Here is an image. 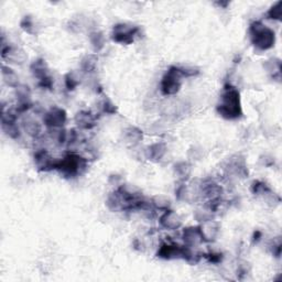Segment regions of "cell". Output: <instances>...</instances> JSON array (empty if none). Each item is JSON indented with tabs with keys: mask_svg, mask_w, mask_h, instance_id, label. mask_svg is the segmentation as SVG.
Returning <instances> with one entry per match:
<instances>
[{
	"mask_svg": "<svg viewBox=\"0 0 282 282\" xmlns=\"http://www.w3.org/2000/svg\"><path fill=\"white\" fill-rule=\"evenodd\" d=\"M216 109H217L218 115L225 119L234 120L241 118L243 116V108L241 94L237 89L232 86L225 88Z\"/></svg>",
	"mask_w": 282,
	"mask_h": 282,
	"instance_id": "cell-1",
	"label": "cell"
},
{
	"mask_svg": "<svg viewBox=\"0 0 282 282\" xmlns=\"http://www.w3.org/2000/svg\"><path fill=\"white\" fill-rule=\"evenodd\" d=\"M249 35L252 45L257 50H270L276 43V35L270 28L266 27L261 21L252 22L249 27Z\"/></svg>",
	"mask_w": 282,
	"mask_h": 282,
	"instance_id": "cell-2",
	"label": "cell"
},
{
	"mask_svg": "<svg viewBox=\"0 0 282 282\" xmlns=\"http://www.w3.org/2000/svg\"><path fill=\"white\" fill-rule=\"evenodd\" d=\"M87 167V160L76 153H70L63 159L56 160L55 170L68 177L78 176Z\"/></svg>",
	"mask_w": 282,
	"mask_h": 282,
	"instance_id": "cell-3",
	"label": "cell"
},
{
	"mask_svg": "<svg viewBox=\"0 0 282 282\" xmlns=\"http://www.w3.org/2000/svg\"><path fill=\"white\" fill-rule=\"evenodd\" d=\"M185 77L183 74L182 68L171 67L166 74L163 75L160 84V89L164 96H175L180 92L182 86V78Z\"/></svg>",
	"mask_w": 282,
	"mask_h": 282,
	"instance_id": "cell-4",
	"label": "cell"
},
{
	"mask_svg": "<svg viewBox=\"0 0 282 282\" xmlns=\"http://www.w3.org/2000/svg\"><path fill=\"white\" fill-rule=\"evenodd\" d=\"M140 29L138 27L127 25V23H118L114 27L111 34V39L120 44H131L135 41V37L138 35Z\"/></svg>",
	"mask_w": 282,
	"mask_h": 282,
	"instance_id": "cell-5",
	"label": "cell"
},
{
	"mask_svg": "<svg viewBox=\"0 0 282 282\" xmlns=\"http://www.w3.org/2000/svg\"><path fill=\"white\" fill-rule=\"evenodd\" d=\"M225 172L230 177L245 178L248 176V169L246 160L242 156H234L229 158L225 166Z\"/></svg>",
	"mask_w": 282,
	"mask_h": 282,
	"instance_id": "cell-6",
	"label": "cell"
},
{
	"mask_svg": "<svg viewBox=\"0 0 282 282\" xmlns=\"http://www.w3.org/2000/svg\"><path fill=\"white\" fill-rule=\"evenodd\" d=\"M68 120V115L63 108L52 107L45 112L43 117V123L50 129H60L65 125Z\"/></svg>",
	"mask_w": 282,
	"mask_h": 282,
	"instance_id": "cell-7",
	"label": "cell"
},
{
	"mask_svg": "<svg viewBox=\"0 0 282 282\" xmlns=\"http://www.w3.org/2000/svg\"><path fill=\"white\" fill-rule=\"evenodd\" d=\"M185 108V103L178 100H167L160 106V112L169 118H176V116L184 114Z\"/></svg>",
	"mask_w": 282,
	"mask_h": 282,
	"instance_id": "cell-8",
	"label": "cell"
},
{
	"mask_svg": "<svg viewBox=\"0 0 282 282\" xmlns=\"http://www.w3.org/2000/svg\"><path fill=\"white\" fill-rule=\"evenodd\" d=\"M199 227L202 238H203V242L206 243H214L216 239H217L218 235L220 233L219 224L213 219L201 223V225H199Z\"/></svg>",
	"mask_w": 282,
	"mask_h": 282,
	"instance_id": "cell-9",
	"label": "cell"
},
{
	"mask_svg": "<svg viewBox=\"0 0 282 282\" xmlns=\"http://www.w3.org/2000/svg\"><path fill=\"white\" fill-rule=\"evenodd\" d=\"M1 56L3 60H7L9 62L15 64H22L28 58L26 52L22 49L9 44L6 45L3 42L1 49Z\"/></svg>",
	"mask_w": 282,
	"mask_h": 282,
	"instance_id": "cell-10",
	"label": "cell"
},
{
	"mask_svg": "<svg viewBox=\"0 0 282 282\" xmlns=\"http://www.w3.org/2000/svg\"><path fill=\"white\" fill-rule=\"evenodd\" d=\"M159 222L161 227L168 230H176L182 226L181 216L172 210L164 211Z\"/></svg>",
	"mask_w": 282,
	"mask_h": 282,
	"instance_id": "cell-11",
	"label": "cell"
},
{
	"mask_svg": "<svg viewBox=\"0 0 282 282\" xmlns=\"http://www.w3.org/2000/svg\"><path fill=\"white\" fill-rule=\"evenodd\" d=\"M35 164L40 171H51L55 170L56 160L46 150L42 149L35 153Z\"/></svg>",
	"mask_w": 282,
	"mask_h": 282,
	"instance_id": "cell-12",
	"label": "cell"
},
{
	"mask_svg": "<svg viewBox=\"0 0 282 282\" xmlns=\"http://www.w3.org/2000/svg\"><path fill=\"white\" fill-rule=\"evenodd\" d=\"M182 238L185 245L189 247H196L203 242L199 226H190L183 229Z\"/></svg>",
	"mask_w": 282,
	"mask_h": 282,
	"instance_id": "cell-13",
	"label": "cell"
},
{
	"mask_svg": "<svg viewBox=\"0 0 282 282\" xmlns=\"http://www.w3.org/2000/svg\"><path fill=\"white\" fill-rule=\"evenodd\" d=\"M168 148L167 144L164 142H156L149 145L145 150V157L153 162H159L164 158L167 154Z\"/></svg>",
	"mask_w": 282,
	"mask_h": 282,
	"instance_id": "cell-14",
	"label": "cell"
},
{
	"mask_svg": "<svg viewBox=\"0 0 282 282\" xmlns=\"http://www.w3.org/2000/svg\"><path fill=\"white\" fill-rule=\"evenodd\" d=\"M75 123L82 129H93L96 126V117L91 111L82 110L75 115Z\"/></svg>",
	"mask_w": 282,
	"mask_h": 282,
	"instance_id": "cell-15",
	"label": "cell"
},
{
	"mask_svg": "<svg viewBox=\"0 0 282 282\" xmlns=\"http://www.w3.org/2000/svg\"><path fill=\"white\" fill-rule=\"evenodd\" d=\"M22 129L31 138L40 137L42 134V126L36 119L32 117H25L22 120Z\"/></svg>",
	"mask_w": 282,
	"mask_h": 282,
	"instance_id": "cell-16",
	"label": "cell"
},
{
	"mask_svg": "<svg viewBox=\"0 0 282 282\" xmlns=\"http://www.w3.org/2000/svg\"><path fill=\"white\" fill-rule=\"evenodd\" d=\"M31 72L34 73V75L37 79H39V82L50 78L49 68L48 65H46L45 61L42 59L36 60L31 64Z\"/></svg>",
	"mask_w": 282,
	"mask_h": 282,
	"instance_id": "cell-17",
	"label": "cell"
},
{
	"mask_svg": "<svg viewBox=\"0 0 282 282\" xmlns=\"http://www.w3.org/2000/svg\"><path fill=\"white\" fill-rule=\"evenodd\" d=\"M1 75L3 82L7 86L13 88L20 86V79H19L18 74L12 69L7 67V65H2L1 67Z\"/></svg>",
	"mask_w": 282,
	"mask_h": 282,
	"instance_id": "cell-18",
	"label": "cell"
},
{
	"mask_svg": "<svg viewBox=\"0 0 282 282\" xmlns=\"http://www.w3.org/2000/svg\"><path fill=\"white\" fill-rule=\"evenodd\" d=\"M143 138V134L137 127H128L124 130V139L127 143L137 144Z\"/></svg>",
	"mask_w": 282,
	"mask_h": 282,
	"instance_id": "cell-19",
	"label": "cell"
},
{
	"mask_svg": "<svg viewBox=\"0 0 282 282\" xmlns=\"http://www.w3.org/2000/svg\"><path fill=\"white\" fill-rule=\"evenodd\" d=\"M106 205H107V208L112 212L124 211L123 201H121V196L119 194L118 190H116L115 192H112V193H110L107 196Z\"/></svg>",
	"mask_w": 282,
	"mask_h": 282,
	"instance_id": "cell-20",
	"label": "cell"
},
{
	"mask_svg": "<svg viewBox=\"0 0 282 282\" xmlns=\"http://www.w3.org/2000/svg\"><path fill=\"white\" fill-rule=\"evenodd\" d=\"M97 62H98L97 55L95 54L85 55L81 61V70L83 73H88V74L95 72V70L97 68Z\"/></svg>",
	"mask_w": 282,
	"mask_h": 282,
	"instance_id": "cell-21",
	"label": "cell"
},
{
	"mask_svg": "<svg viewBox=\"0 0 282 282\" xmlns=\"http://www.w3.org/2000/svg\"><path fill=\"white\" fill-rule=\"evenodd\" d=\"M89 42H91L93 50L95 51V52H100V51L105 46L106 39L102 32L93 31L89 34Z\"/></svg>",
	"mask_w": 282,
	"mask_h": 282,
	"instance_id": "cell-22",
	"label": "cell"
},
{
	"mask_svg": "<svg viewBox=\"0 0 282 282\" xmlns=\"http://www.w3.org/2000/svg\"><path fill=\"white\" fill-rule=\"evenodd\" d=\"M264 68L267 70L268 73L271 74V76L274 77V79L276 77H278V79H280V74H281V61L279 59H270L267 60Z\"/></svg>",
	"mask_w": 282,
	"mask_h": 282,
	"instance_id": "cell-23",
	"label": "cell"
},
{
	"mask_svg": "<svg viewBox=\"0 0 282 282\" xmlns=\"http://www.w3.org/2000/svg\"><path fill=\"white\" fill-rule=\"evenodd\" d=\"M175 173L181 181L184 182L191 175V166L185 161L177 162L175 166Z\"/></svg>",
	"mask_w": 282,
	"mask_h": 282,
	"instance_id": "cell-24",
	"label": "cell"
},
{
	"mask_svg": "<svg viewBox=\"0 0 282 282\" xmlns=\"http://www.w3.org/2000/svg\"><path fill=\"white\" fill-rule=\"evenodd\" d=\"M150 204H151L156 210L164 212L167 210H170L171 201L166 195H156V196L152 197L151 203Z\"/></svg>",
	"mask_w": 282,
	"mask_h": 282,
	"instance_id": "cell-25",
	"label": "cell"
},
{
	"mask_svg": "<svg viewBox=\"0 0 282 282\" xmlns=\"http://www.w3.org/2000/svg\"><path fill=\"white\" fill-rule=\"evenodd\" d=\"M1 128L9 138L18 139L20 137V128L17 123H1Z\"/></svg>",
	"mask_w": 282,
	"mask_h": 282,
	"instance_id": "cell-26",
	"label": "cell"
},
{
	"mask_svg": "<svg viewBox=\"0 0 282 282\" xmlns=\"http://www.w3.org/2000/svg\"><path fill=\"white\" fill-rule=\"evenodd\" d=\"M268 19L280 21L282 19V1H277L272 4L267 12Z\"/></svg>",
	"mask_w": 282,
	"mask_h": 282,
	"instance_id": "cell-27",
	"label": "cell"
},
{
	"mask_svg": "<svg viewBox=\"0 0 282 282\" xmlns=\"http://www.w3.org/2000/svg\"><path fill=\"white\" fill-rule=\"evenodd\" d=\"M79 83H81V78H79L78 74L76 72H70L65 75V86L69 91H73L76 88Z\"/></svg>",
	"mask_w": 282,
	"mask_h": 282,
	"instance_id": "cell-28",
	"label": "cell"
},
{
	"mask_svg": "<svg viewBox=\"0 0 282 282\" xmlns=\"http://www.w3.org/2000/svg\"><path fill=\"white\" fill-rule=\"evenodd\" d=\"M20 26L23 30L28 32V34H30V35L36 34V23L35 21V19L30 16L23 17Z\"/></svg>",
	"mask_w": 282,
	"mask_h": 282,
	"instance_id": "cell-29",
	"label": "cell"
},
{
	"mask_svg": "<svg viewBox=\"0 0 282 282\" xmlns=\"http://www.w3.org/2000/svg\"><path fill=\"white\" fill-rule=\"evenodd\" d=\"M194 217L199 220L200 223H203V222H206V220L213 219V212L208 208L197 209L194 212Z\"/></svg>",
	"mask_w": 282,
	"mask_h": 282,
	"instance_id": "cell-30",
	"label": "cell"
},
{
	"mask_svg": "<svg viewBox=\"0 0 282 282\" xmlns=\"http://www.w3.org/2000/svg\"><path fill=\"white\" fill-rule=\"evenodd\" d=\"M271 189L268 186L265 182L262 181H255L251 185V192L255 195L264 196L267 192H269Z\"/></svg>",
	"mask_w": 282,
	"mask_h": 282,
	"instance_id": "cell-31",
	"label": "cell"
},
{
	"mask_svg": "<svg viewBox=\"0 0 282 282\" xmlns=\"http://www.w3.org/2000/svg\"><path fill=\"white\" fill-rule=\"evenodd\" d=\"M102 110L103 112H105V114H108V115H114V114H117V111H118V109H117V106L109 100V98H105V100L103 101Z\"/></svg>",
	"mask_w": 282,
	"mask_h": 282,
	"instance_id": "cell-32",
	"label": "cell"
},
{
	"mask_svg": "<svg viewBox=\"0 0 282 282\" xmlns=\"http://www.w3.org/2000/svg\"><path fill=\"white\" fill-rule=\"evenodd\" d=\"M206 257H208V260L210 262H212V264H219V262L222 261V259H223L222 253L212 252V253H210V255H208Z\"/></svg>",
	"mask_w": 282,
	"mask_h": 282,
	"instance_id": "cell-33",
	"label": "cell"
}]
</instances>
